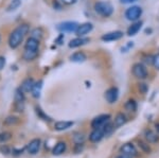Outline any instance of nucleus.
Returning a JSON list of instances; mask_svg holds the SVG:
<instances>
[{"label": "nucleus", "mask_w": 159, "mask_h": 158, "mask_svg": "<svg viewBox=\"0 0 159 158\" xmlns=\"http://www.w3.org/2000/svg\"><path fill=\"white\" fill-rule=\"evenodd\" d=\"M29 31H30L29 25L21 24V25H17V27L11 32V34H10V36H9L7 43H9L10 48H11V49H17V48L21 45V43L24 42L25 35L29 33Z\"/></svg>", "instance_id": "obj_1"}, {"label": "nucleus", "mask_w": 159, "mask_h": 158, "mask_svg": "<svg viewBox=\"0 0 159 158\" xmlns=\"http://www.w3.org/2000/svg\"><path fill=\"white\" fill-rule=\"evenodd\" d=\"M94 11L101 15L102 17H109L114 13V7L109 2L106 1H98L94 3Z\"/></svg>", "instance_id": "obj_2"}, {"label": "nucleus", "mask_w": 159, "mask_h": 158, "mask_svg": "<svg viewBox=\"0 0 159 158\" xmlns=\"http://www.w3.org/2000/svg\"><path fill=\"white\" fill-rule=\"evenodd\" d=\"M142 15V9L138 6H133L125 11V18L132 22L138 21Z\"/></svg>", "instance_id": "obj_3"}, {"label": "nucleus", "mask_w": 159, "mask_h": 158, "mask_svg": "<svg viewBox=\"0 0 159 158\" xmlns=\"http://www.w3.org/2000/svg\"><path fill=\"white\" fill-rule=\"evenodd\" d=\"M133 74L135 78L139 79V80H145L148 78V69L142 63H136L133 66Z\"/></svg>", "instance_id": "obj_4"}, {"label": "nucleus", "mask_w": 159, "mask_h": 158, "mask_svg": "<svg viewBox=\"0 0 159 158\" xmlns=\"http://www.w3.org/2000/svg\"><path fill=\"white\" fill-rule=\"evenodd\" d=\"M79 25H80L75 21H64L58 24L56 29L61 33H72V32H76Z\"/></svg>", "instance_id": "obj_5"}, {"label": "nucleus", "mask_w": 159, "mask_h": 158, "mask_svg": "<svg viewBox=\"0 0 159 158\" xmlns=\"http://www.w3.org/2000/svg\"><path fill=\"white\" fill-rule=\"evenodd\" d=\"M110 115H100L96 117L93 120L91 121V127L92 129H99V127H103L105 124L109 122Z\"/></svg>", "instance_id": "obj_6"}, {"label": "nucleus", "mask_w": 159, "mask_h": 158, "mask_svg": "<svg viewBox=\"0 0 159 158\" xmlns=\"http://www.w3.org/2000/svg\"><path fill=\"white\" fill-rule=\"evenodd\" d=\"M104 97H105V100L108 102L109 104H112L119 98V90H118L117 87H110L105 91Z\"/></svg>", "instance_id": "obj_7"}, {"label": "nucleus", "mask_w": 159, "mask_h": 158, "mask_svg": "<svg viewBox=\"0 0 159 158\" xmlns=\"http://www.w3.org/2000/svg\"><path fill=\"white\" fill-rule=\"evenodd\" d=\"M92 29H93V25H92L91 22H84V24L79 25L75 34L80 37H84V36H86L87 34H89V33L92 31Z\"/></svg>", "instance_id": "obj_8"}, {"label": "nucleus", "mask_w": 159, "mask_h": 158, "mask_svg": "<svg viewBox=\"0 0 159 158\" xmlns=\"http://www.w3.org/2000/svg\"><path fill=\"white\" fill-rule=\"evenodd\" d=\"M123 37V32L122 31H112L108 32L106 34H104L101 37V39L103 42H115V40H119Z\"/></svg>", "instance_id": "obj_9"}, {"label": "nucleus", "mask_w": 159, "mask_h": 158, "mask_svg": "<svg viewBox=\"0 0 159 158\" xmlns=\"http://www.w3.org/2000/svg\"><path fill=\"white\" fill-rule=\"evenodd\" d=\"M120 152H121L122 154L126 155V156H129V157H134L137 155V150H136V147H134V144H132V143L123 144L121 147V149H120Z\"/></svg>", "instance_id": "obj_10"}, {"label": "nucleus", "mask_w": 159, "mask_h": 158, "mask_svg": "<svg viewBox=\"0 0 159 158\" xmlns=\"http://www.w3.org/2000/svg\"><path fill=\"white\" fill-rule=\"evenodd\" d=\"M105 136L104 129L103 127H99V129H93L92 133L89 135V140L91 142H98Z\"/></svg>", "instance_id": "obj_11"}, {"label": "nucleus", "mask_w": 159, "mask_h": 158, "mask_svg": "<svg viewBox=\"0 0 159 158\" xmlns=\"http://www.w3.org/2000/svg\"><path fill=\"white\" fill-rule=\"evenodd\" d=\"M88 42H89V38L78 36L76 38H73V39H71L70 42H69L68 47L71 48V49H74V48H79V47H81V46L87 44Z\"/></svg>", "instance_id": "obj_12"}, {"label": "nucleus", "mask_w": 159, "mask_h": 158, "mask_svg": "<svg viewBox=\"0 0 159 158\" xmlns=\"http://www.w3.org/2000/svg\"><path fill=\"white\" fill-rule=\"evenodd\" d=\"M39 49V40L36 38L29 37L27 39L25 44V50H33V51H37Z\"/></svg>", "instance_id": "obj_13"}, {"label": "nucleus", "mask_w": 159, "mask_h": 158, "mask_svg": "<svg viewBox=\"0 0 159 158\" xmlns=\"http://www.w3.org/2000/svg\"><path fill=\"white\" fill-rule=\"evenodd\" d=\"M39 147H40V140L39 139H33L32 141H30V143L28 144L27 150L30 154L34 155L39 151Z\"/></svg>", "instance_id": "obj_14"}, {"label": "nucleus", "mask_w": 159, "mask_h": 158, "mask_svg": "<svg viewBox=\"0 0 159 158\" xmlns=\"http://www.w3.org/2000/svg\"><path fill=\"white\" fill-rule=\"evenodd\" d=\"M141 27H142V21H135L133 22L132 25H129L127 29V35L129 36H135L140 31Z\"/></svg>", "instance_id": "obj_15"}, {"label": "nucleus", "mask_w": 159, "mask_h": 158, "mask_svg": "<svg viewBox=\"0 0 159 158\" xmlns=\"http://www.w3.org/2000/svg\"><path fill=\"white\" fill-rule=\"evenodd\" d=\"M87 60L86 54L83 51H78V52H74L72 55L70 56V61L73 63H83Z\"/></svg>", "instance_id": "obj_16"}, {"label": "nucleus", "mask_w": 159, "mask_h": 158, "mask_svg": "<svg viewBox=\"0 0 159 158\" xmlns=\"http://www.w3.org/2000/svg\"><path fill=\"white\" fill-rule=\"evenodd\" d=\"M34 84L35 82L33 81V79H25L24 82L21 83V85H20V89L24 93H30V91H32Z\"/></svg>", "instance_id": "obj_17"}, {"label": "nucleus", "mask_w": 159, "mask_h": 158, "mask_svg": "<svg viewBox=\"0 0 159 158\" xmlns=\"http://www.w3.org/2000/svg\"><path fill=\"white\" fill-rule=\"evenodd\" d=\"M38 55V50L33 51V50H25L22 53V58L27 62H31V61L35 60Z\"/></svg>", "instance_id": "obj_18"}, {"label": "nucleus", "mask_w": 159, "mask_h": 158, "mask_svg": "<svg viewBox=\"0 0 159 158\" xmlns=\"http://www.w3.org/2000/svg\"><path fill=\"white\" fill-rule=\"evenodd\" d=\"M73 125L72 121H58L55 123V129L56 131H65V129H68L69 127H71Z\"/></svg>", "instance_id": "obj_19"}, {"label": "nucleus", "mask_w": 159, "mask_h": 158, "mask_svg": "<svg viewBox=\"0 0 159 158\" xmlns=\"http://www.w3.org/2000/svg\"><path fill=\"white\" fill-rule=\"evenodd\" d=\"M125 123H126V117H125V115H123L122 113H119L116 116V118H115V123H114L115 127L118 129V127L124 125Z\"/></svg>", "instance_id": "obj_20"}, {"label": "nucleus", "mask_w": 159, "mask_h": 158, "mask_svg": "<svg viewBox=\"0 0 159 158\" xmlns=\"http://www.w3.org/2000/svg\"><path fill=\"white\" fill-rule=\"evenodd\" d=\"M42 88H43V81H38L34 84L33 86V89H32V96L34 98H39L40 96V93H42Z\"/></svg>", "instance_id": "obj_21"}, {"label": "nucleus", "mask_w": 159, "mask_h": 158, "mask_svg": "<svg viewBox=\"0 0 159 158\" xmlns=\"http://www.w3.org/2000/svg\"><path fill=\"white\" fill-rule=\"evenodd\" d=\"M25 101V93L20 88H18L15 93V102H16V105H24Z\"/></svg>", "instance_id": "obj_22"}, {"label": "nucleus", "mask_w": 159, "mask_h": 158, "mask_svg": "<svg viewBox=\"0 0 159 158\" xmlns=\"http://www.w3.org/2000/svg\"><path fill=\"white\" fill-rule=\"evenodd\" d=\"M66 150V143L65 142H58L53 149V154L54 155H61L65 152Z\"/></svg>", "instance_id": "obj_23"}, {"label": "nucleus", "mask_w": 159, "mask_h": 158, "mask_svg": "<svg viewBox=\"0 0 159 158\" xmlns=\"http://www.w3.org/2000/svg\"><path fill=\"white\" fill-rule=\"evenodd\" d=\"M21 6V0H12L7 7V12H13Z\"/></svg>", "instance_id": "obj_24"}, {"label": "nucleus", "mask_w": 159, "mask_h": 158, "mask_svg": "<svg viewBox=\"0 0 159 158\" xmlns=\"http://www.w3.org/2000/svg\"><path fill=\"white\" fill-rule=\"evenodd\" d=\"M145 138L150 143H155L158 141V136L152 131H147L145 132Z\"/></svg>", "instance_id": "obj_25"}, {"label": "nucleus", "mask_w": 159, "mask_h": 158, "mask_svg": "<svg viewBox=\"0 0 159 158\" xmlns=\"http://www.w3.org/2000/svg\"><path fill=\"white\" fill-rule=\"evenodd\" d=\"M43 32L42 28H35V29H33L32 31H31L30 36L33 37V38H36V39H38V40H40V38L43 37Z\"/></svg>", "instance_id": "obj_26"}, {"label": "nucleus", "mask_w": 159, "mask_h": 158, "mask_svg": "<svg viewBox=\"0 0 159 158\" xmlns=\"http://www.w3.org/2000/svg\"><path fill=\"white\" fill-rule=\"evenodd\" d=\"M125 109L127 111H137V103L135 100H129L125 103Z\"/></svg>", "instance_id": "obj_27"}, {"label": "nucleus", "mask_w": 159, "mask_h": 158, "mask_svg": "<svg viewBox=\"0 0 159 158\" xmlns=\"http://www.w3.org/2000/svg\"><path fill=\"white\" fill-rule=\"evenodd\" d=\"M153 66L156 68L157 70H159V53L156 55H154V60H153Z\"/></svg>", "instance_id": "obj_28"}, {"label": "nucleus", "mask_w": 159, "mask_h": 158, "mask_svg": "<svg viewBox=\"0 0 159 158\" xmlns=\"http://www.w3.org/2000/svg\"><path fill=\"white\" fill-rule=\"evenodd\" d=\"M76 1H78V0H60L61 3L66 4V6H71V4H74V3H76Z\"/></svg>", "instance_id": "obj_29"}, {"label": "nucleus", "mask_w": 159, "mask_h": 158, "mask_svg": "<svg viewBox=\"0 0 159 158\" xmlns=\"http://www.w3.org/2000/svg\"><path fill=\"white\" fill-rule=\"evenodd\" d=\"M153 60H154V56H152V55H147L144 58H143V62H144L145 64H152L153 65Z\"/></svg>", "instance_id": "obj_30"}, {"label": "nucleus", "mask_w": 159, "mask_h": 158, "mask_svg": "<svg viewBox=\"0 0 159 158\" xmlns=\"http://www.w3.org/2000/svg\"><path fill=\"white\" fill-rule=\"evenodd\" d=\"M139 90L142 93H145L148 91V85H147V84H144V83L139 84Z\"/></svg>", "instance_id": "obj_31"}, {"label": "nucleus", "mask_w": 159, "mask_h": 158, "mask_svg": "<svg viewBox=\"0 0 159 158\" xmlns=\"http://www.w3.org/2000/svg\"><path fill=\"white\" fill-rule=\"evenodd\" d=\"M10 138H11V136H10V134H7V133L0 134V142H1V141H6V140L10 139Z\"/></svg>", "instance_id": "obj_32"}, {"label": "nucleus", "mask_w": 159, "mask_h": 158, "mask_svg": "<svg viewBox=\"0 0 159 158\" xmlns=\"http://www.w3.org/2000/svg\"><path fill=\"white\" fill-rule=\"evenodd\" d=\"M139 147H142V149L144 150V151L147 152V153H148V152L151 151V150H150V147H148V146H147V144H145V143H143L142 141H140V142H139Z\"/></svg>", "instance_id": "obj_33"}, {"label": "nucleus", "mask_w": 159, "mask_h": 158, "mask_svg": "<svg viewBox=\"0 0 159 158\" xmlns=\"http://www.w3.org/2000/svg\"><path fill=\"white\" fill-rule=\"evenodd\" d=\"M4 66H6V58L3 56H0V70L3 69Z\"/></svg>", "instance_id": "obj_34"}, {"label": "nucleus", "mask_w": 159, "mask_h": 158, "mask_svg": "<svg viewBox=\"0 0 159 158\" xmlns=\"http://www.w3.org/2000/svg\"><path fill=\"white\" fill-rule=\"evenodd\" d=\"M138 0H120V2L123 4H129V3H133V2H136Z\"/></svg>", "instance_id": "obj_35"}, {"label": "nucleus", "mask_w": 159, "mask_h": 158, "mask_svg": "<svg viewBox=\"0 0 159 158\" xmlns=\"http://www.w3.org/2000/svg\"><path fill=\"white\" fill-rule=\"evenodd\" d=\"M53 7H56V10H61V6L58 3V1H54L53 2Z\"/></svg>", "instance_id": "obj_36"}, {"label": "nucleus", "mask_w": 159, "mask_h": 158, "mask_svg": "<svg viewBox=\"0 0 159 158\" xmlns=\"http://www.w3.org/2000/svg\"><path fill=\"white\" fill-rule=\"evenodd\" d=\"M117 158H132V157H129V156H126V155L122 154V155H120V156H118Z\"/></svg>", "instance_id": "obj_37"}, {"label": "nucleus", "mask_w": 159, "mask_h": 158, "mask_svg": "<svg viewBox=\"0 0 159 158\" xmlns=\"http://www.w3.org/2000/svg\"><path fill=\"white\" fill-rule=\"evenodd\" d=\"M155 127H156V129H157V132H158V133H159V123H156Z\"/></svg>", "instance_id": "obj_38"}, {"label": "nucleus", "mask_w": 159, "mask_h": 158, "mask_svg": "<svg viewBox=\"0 0 159 158\" xmlns=\"http://www.w3.org/2000/svg\"><path fill=\"white\" fill-rule=\"evenodd\" d=\"M0 42H1V36H0Z\"/></svg>", "instance_id": "obj_39"}]
</instances>
